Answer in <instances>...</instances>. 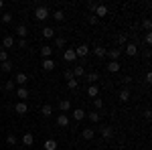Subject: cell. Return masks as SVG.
<instances>
[{
    "instance_id": "e575fe53",
    "label": "cell",
    "mask_w": 152,
    "mask_h": 150,
    "mask_svg": "<svg viewBox=\"0 0 152 150\" xmlns=\"http://www.w3.org/2000/svg\"><path fill=\"white\" fill-rule=\"evenodd\" d=\"M55 45H57L59 49H61V47H65V39H63V37H57V39H55Z\"/></svg>"
},
{
    "instance_id": "7a4b0ae2",
    "label": "cell",
    "mask_w": 152,
    "mask_h": 150,
    "mask_svg": "<svg viewBox=\"0 0 152 150\" xmlns=\"http://www.w3.org/2000/svg\"><path fill=\"white\" fill-rule=\"evenodd\" d=\"M122 51H124L128 57H136V55H138V47L134 45V43H128V45H126V49H122Z\"/></svg>"
},
{
    "instance_id": "d590c367",
    "label": "cell",
    "mask_w": 152,
    "mask_h": 150,
    "mask_svg": "<svg viewBox=\"0 0 152 150\" xmlns=\"http://www.w3.org/2000/svg\"><path fill=\"white\" fill-rule=\"evenodd\" d=\"M6 142H8L10 146H14V144H16V136H14V134H8V138H6Z\"/></svg>"
},
{
    "instance_id": "f6af8a7d",
    "label": "cell",
    "mask_w": 152,
    "mask_h": 150,
    "mask_svg": "<svg viewBox=\"0 0 152 150\" xmlns=\"http://www.w3.org/2000/svg\"><path fill=\"white\" fill-rule=\"evenodd\" d=\"M18 47H20V49H24V47H26V41H24V39H20V41H18Z\"/></svg>"
},
{
    "instance_id": "7c38bea8",
    "label": "cell",
    "mask_w": 152,
    "mask_h": 150,
    "mask_svg": "<svg viewBox=\"0 0 152 150\" xmlns=\"http://www.w3.org/2000/svg\"><path fill=\"white\" fill-rule=\"evenodd\" d=\"M102 136H104L105 140L112 138V136H114V128H112V126H104V128H102Z\"/></svg>"
},
{
    "instance_id": "ab89813d",
    "label": "cell",
    "mask_w": 152,
    "mask_h": 150,
    "mask_svg": "<svg viewBox=\"0 0 152 150\" xmlns=\"http://www.w3.org/2000/svg\"><path fill=\"white\" fill-rule=\"evenodd\" d=\"M87 20H89V24H95V23H97V16L91 14V16H87Z\"/></svg>"
},
{
    "instance_id": "4316f807",
    "label": "cell",
    "mask_w": 152,
    "mask_h": 150,
    "mask_svg": "<svg viewBox=\"0 0 152 150\" xmlns=\"http://www.w3.org/2000/svg\"><path fill=\"white\" fill-rule=\"evenodd\" d=\"M10 20H12V14H10V12H4V14H2V18H0V23H2V24H8Z\"/></svg>"
},
{
    "instance_id": "d6986e66",
    "label": "cell",
    "mask_w": 152,
    "mask_h": 150,
    "mask_svg": "<svg viewBox=\"0 0 152 150\" xmlns=\"http://www.w3.org/2000/svg\"><path fill=\"white\" fill-rule=\"evenodd\" d=\"M41 114H43V118H49V116L53 114V108H51L49 104H45L43 108H41Z\"/></svg>"
},
{
    "instance_id": "7bdbcfd3",
    "label": "cell",
    "mask_w": 152,
    "mask_h": 150,
    "mask_svg": "<svg viewBox=\"0 0 152 150\" xmlns=\"http://www.w3.org/2000/svg\"><path fill=\"white\" fill-rule=\"evenodd\" d=\"M95 6H97V4H95V2H89V4H87V8H89V10H91V14H94V10H95Z\"/></svg>"
},
{
    "instance_id": "3957f363",
    "label": "cell",
    "mask_w": 152,
    "mask_h": 150,
    "mask_svg": "<svg viewBox=\"0 0 152 150\" xmlns=\"http://www.w3.org/2000/svg\"><path fill=\"white\" fill-rule=\"evenodd\" d=\"M75 55L77 57H87L89 55V45H79L75 49Z\"/></svg>"
},
{
    "instance_id": "603a6c76",
    "label": "cell",
    "mask_w": 152,
    "mask_h": 150,
    "mask_svg": "<svg viewBox=\"0 0 152 150\" xmlns=\"http://www.w3.org/2000/svg\"><path fill=\"white\" fill-rule=\"evenodd\" d=\"M14 33H16V35H18V37H23V39H24V37H26V26H24V24H18Z\"/></svg>"
},
{
    "instance_id": "5b68a950",
    "label": "cell",
    "mask_w": 152,
    "mask_h": 150,
    "mask_svg": "<svg viewBox=\"0 0 152 150\" xmlns=\"http://www.w3.org/2000/svg\"><path fill=\"white\" fill-rule=\"evenodd\" d=\"M2 45H4V51H6V49H12V47H14V37L6 35L4 39H2Z\"/></svg>"
},
{
    "instance_id": "7402d4cb",
    "label": "cell",
    "mask_w": 152,
    "mask_h": 150,
    "mask_svg": "<svg viewBox=\"0 0 152 150\" xmlns=\"http://www.w3.org/2000/svg\"><path fill=\"white\" fill-rule=\"evenodd\" d=\"M73 118H75V122H79V120H83V118H85V112H83L81 108H77V110L73 112Z\"/></svg>"
},
{
    "instance_id": "52a82bcc",
    "label": "cell",
    "mask_w": 152,
    "mask_h": 150,
    "mask_svg": "<svg viewBox=\"0 0 152 150\" xmlns=\"http://www.w3.org/2000/svg\"><path fill=\"white\" fill-rule=\"evenodd\" d=\"M81 136H83V140H94L95 130L94 128H85V130H81Z\"/></svg>"
},
{
    "instance_id": "277c9868",
    "label": "cell",
    "mask_w": 152,
    "mask_h": 150,
    "mask_svg": "<svg viewBox=\"0 0 152 150\" xmlns=\"http://www.w3.org/2000/svg\"><path fill=\"white\" fill-rule=\"evenodd\" d=\"M14 112H16V114H20V116H24L26 112H28V105H26V102H18V104L14 105Z\"/></svg>"
},
{
    "instance_id": "1f68e13d",
    "label": "cell",
    "mask_w": 152,
    "mask_h": 150,
    "mask_svg": "<svg viewBox=\"0 0 152 150\" xmlns=\"http://www.w3.org/2000/svg\"><path fill=\"white\" fill-rule=\"evenodd\" d=\"M4 61H8V51L0 49V63H4Z\"/></svg>"
},
{
    "instance_id": "b9f144b4",
    "label": "cell",
    "mask_w": 152,
    "mask_h": 150,
    "mask_svg": "<svg viewBox=\"0 0 152 150\" xmlns=\"http://www.w3.org/2000/svg\"><path fill=\"white\" fill-rule=\"evenodd\" d=\"M144 29H146V31H150V29H152V23H150V20H148V18L144 20Z\"/></svg>"
},
{
    "instance_id": "4fadbf2b",
    "label": "cell",
    "mask_w": 152,
    "mask_h": 150,
    "mask_svg": "<svg viewBox=\"0 0 152 150\" xmlns=\"http://www.w3.org/2000/svg\"><path fill=\"white\" fill-rule=\"evenodd\" d=\"M26 81H28L26 73H16V77H14V83H18V85H24Z\"/></svg>"
},
{
    "instance_id": "f546056e",
    "label": "cell",
    "mask_w": 152,
    "mask_h": 150,
    "mask_svg": "<svg viewBox=\"0 0 152 150\" xmlns=\"http://www.w3.org/2000/svg\"><path fill=\"white\" fill-rule=\"evenodd\" d=\"M53 18H55L57 23H61V20L65 18V14H63V10H55V14H53Z\"/></svg>"
},
{
    "instance_id": "9c48e42d",
    "label": "cell",
    "mask_w": 152,
    "mask_h": 150,
    "mask_svg": "<svg viewBox=\"0 0 152 150\" xmlns=\"http://www.w3.org/2000/svg\"><path fill=\"white\" fill-rule=\"evenodd\" d=\"M23 144L24 146H33V144H35V136H33L31 132H26V134L23 136Z\"/></svg>"
},
{
    "instance_id": "30bf717a",
    "label": "cell",
    "mask_w": 152,
    "mask_h": 150,
    "mask_svg": "<svg viewBox=\"0 0 152 150\" xmlns=\"http://www.w3.org/2000/svg\"><path fill=\"white\" fill-rule=\"evenodd\" d=\"M57 126H61V128L69 126V118H67L65 114H59V116H57Z\"/></svg>"
},
{
    "instance_id": "8fae6325",
    "label": "cell",
    "mask_w": 152,
    "mask_h": 150,
    "mask_svg": "<svg viewBox=\"0 0 152 150\" xmlns=\"http://www.w3.org/2000/svg\"><path fill=\"white\" fill-rule=\"evenodd\" d=\"M69 110H71L69 100H61V102H59V112H69Z\"/></svg>"
},
{
    "instance_id": "e0dca14e",
    "label": "cell",
    "mask_w": 152,
    "mask_h": 150,
    "mask_svg": "<svg viewBox=\"0 0 152 150\" xmlns=\"http://www.w3.org/2000/svg\"><path fill=\"white\" fill-rule=\"evenodd\" d=\"M73 73V77L77 79V77H83V73H85V69H83V65H75V69L71 71Z\"/></svg>"
},
{
    "instance_id": "4dcf8cb0",
    "label": "cell",
    "mask_w": 152,
    "mask_h": 150,
    "mask_svg": "<svg viewBox=\"0 0 152 150\" xmlns=\"http://www.w3.org/2000/svg\"><path fill=\"white\" fill-rule=\"evenodd\" d=\"M97 79H99V75H97L95 71H91V73L87 75V81H91V85H94V81H97Z\"/></svg>"
},
{
    "instance_id": "6da1fadb",
    "label": "cell",
    "mask_w": 152,
    "mask_h": 150,
    "mask_svg": "<svg viewBox=\"0 0 152 150\" xmlns=\"http://www.w3.org/2000/svg\"><path fill=\"white\" fill-rule=\"evenodd\" d=\"M35 18H37V20H45V18H49L47 6H37V8H35Z\"/></svg>"
},
{
    "instance_id": "836d02e7",
    "label": "cell",
    "mask_w": 152,
    "mask_h": 150,
    "mask_svg": "<svg viewBox=\"0 0 152 150\" xmlns=\"http://www.w3.org/2000/svg\"><path fill=\"white\" fill-rule=\"evenodd\" d=\"M87 116H89V120H91L94 124H97V122H99V114H95V112H91V114H87Z\"/></svg>"
},
{
    "instance_id": "ba28073f",
    "label": "cell",
    "mask_w": 152,
    "mask_h": 150,
    "mask_svg": "<svg viewBox=\"0 0 152 150\" xmlns=\"http://www.w3.org/2000/svg\"><path fill=\"white\" fill-rule=\"evenodd\" d=\"M94 12H95L97 18H99V16H105V14H107V6H105V4H97Z\"/></svg>"
},
{
    "instance_id": "60d3db41",
    "label": "cell",
    "mask_w": 152,
    "mask_h": 150,
    "mask_svg": "<svg viewBox=\"0 0 152 150\" xmlns=\"http://www.w3.org/2000/svg\"><path fill=\"white\" fill-rule=\"evenodd\" d=\"M65 79H67V81H71V79H75V77H73V73H71L69 69L65 71Z\"/></svg>"
},
{
    "instance_id": "8d00e7d4",
    "label": "cell",
    "mask_w": 152,
    "mask_h": 150,
    "mask_svg": "<svg viewBox=\"0 0 152 150\" xmlns=\"http://www.w3.org/2000/svg\"><path fill=\"white\" fill-rule=\"evenodd\" d=\"M67 87H69V89H77V79H71V81H67Z\"/></svg>"
},
{
    "instance_id": "9a60e30c",
    "label": "cell",
    "mask_w": 152,
    "mask_h": 150,
    "mask_svg": "<svg viewBox=\"0 0 152 150\" xmlns=\"http://www.w3.org/2000/svg\"><path fill=\"white\" fill-rule=\"evenodd\" d=\"M51 53H53V49L47 45H43L41 47V55H43V59H51Z\"/></svg>"
},
{
    "instance_id": "484cf974",
    "label": "cell",
    "mask_w": 152,
    "mask_h": 150,
    "mask_svg": "<svg viewBox=\"0 0 152 150\" xmlns=\"http://www.w3.org/2000/svg\"><path fill=\"white\" fill-rule=\"evenodd\" d=\"M53 35H55V31H53L51 26H45V29H43V37H45V39H51Z\"/></svg>"
},
{
    "instance_id": "44dd1931",
    "label": "cell",
    "mask_w": 152,
    "mask_h": 150,
    "mask_svg": "<svg viewBox=\"0 0 152 150\" xmlns=\"http://www.w3.org/2000/svg\"><path fill=\"white\" fill-rule=\"evenodd\" d=\"M94 53L97 55V57H105V53H107V49H105V47H102V45H97V47L94 49Z\"/></svg>"
},
{
    "instance_id": "83f0119b",
    "label": "cell",
    "mask_w": 152,
    "mask_h": 150,
    "mask_svg": "<svg viewBox=\"0 0 152 150\" xmlns=\"http://www.w3.org/2000/svg\"><path fill=\"white\" fill-rule=\"evenodd\" d=\"M0 69L4 71V73H8V71L12 69V63H10V61H4V63H0Z\"/></svg>"
},
{
    "instance_id": "ac0fdd59",
    "label": "cell",
    "mask_w": 152,
    "mask_h": 150,
    "mask_svg": "<svg viewBox=\"0 0 152 150\" xmlns=\"http://www.w3.org/2000/svg\"><path fill=\"white\" fill-rule=\"evenodd\" d=\"M63 57H65V61H75V57H77V55H75V49H67Z\"/></svg>"
},
{
    "instance_id": "74e56055",
    "label": "cell",
    "mask_w": 152,
    "mask_h": 150,
    "mask_svg": "<svg viewBox=\"0 0 152 150\" xmlns=\"http://www.w3.org/2000/svg\"><path fill=\"white\" fill-rule=\"evenodd\" d=\"M94 105H95V108H97V110H102V108H104V102H102V100H99V97H95Z\"/></svg>"
},
{
    "instance_id": "ffe728a7",
    "label": "cell",
    "mask_w": 152,
    "mask_h": 150,
    "mask_svg": "<svg viewBox=\"0 0 152 150\" xmlns=\"http://www.w3.org/2000/svg\"><path fill=\"white\" fill-rule=\"evenodd\" d=\"M16 95H18V100H20V102H24V100L28 97V89H26V87H20V89L16 91Z\"/></svg>"
},
{
    "instance_id": "ee69618b",
    "label": "cell",
    "mask_w": 152,
    "mask_h": 150,
    "mask_svg": "<svg viewBox=\"0 0 152 150\" xmlns=\"http://www.w3.org/2000/svg\"><path fill=\"white\" fill-rule=\"evenodd\" d=\"M146 45H152V35H150V33L146 35Z\"/></svg>"
},
{
    "instance_id": "cb8c5ba5",
    "label": "cell",
    "mask_w": 152,
    "mask_h": 150,
    "mask_svg": "<svg viewBox=\"0 0 152 150\" xmlns=\"http://www.w3.org/2000/svg\"><path fill=\"white\" fill-rule=\"evenodd\" d=\"M43 146H45V150H57V142L55 140H47Z\"/></svg>"
},
{
    "instance_id": "2e32d148",
    "label": "cell",
    "mask_w": 152,
    "mask_h": 150,
    "mask_svg": "<svg viewBox=\"0 0 152 150\" xmlns=\"http://www.w3.org/2000/svg\"><path fill=\"white\" fill-rule=\"evenodd\" d=\"M107 71H110V73H118V71H120V63H118V61H110V63H107Z\"/></svg>"
},
{
    "instance_id": "d6a6232c",
    "label": "cell",
    "mask_w": 152,
    "mask_h": 150,
    "mask_svg": "<svg viewBox=\"0 0 152 150\" xmlns=\"http://www.w3.org/2000/svg\"><path fill=\"white\" fill-rule=\"evenodd\" d=\"M118 43H120V45H124V43H128V35H126V33H122V35H118Z\"/></svg>"
},
{
    "instance_id": "8992f818",
    "label": "cell",
    "mask_w": 152,
    "mask_h": 150,
    "mask_svg": "<svg viewBox=\"0 0 152 150\" xmlns=\"http://www.w3.org/2000/svg\"><path fill=\"white\" fill-rule=\"evenodd\" d=\"M122 53H124V51H122V49H110V51H107V53H105V55H107V57L112 59V61H118V57H120V55H122Z\"/></svg>"
},
{
    "instance_id": "bcb514c9",
    "label": "cell",
    "mask_w": 152,
    "mask_h": 150,
    "mask_svg": "<svg viewBox=\"0 0 152 150\" xmlns=\"http://www.w3.org/2000/svg\"><path fill=\"white\" fill-rule=\"evenodd\" d=\"M0 8H2V2H0Z\"/></svg>"
},
{
    "instance_id": "f35d334b",
    "label": "cell",
    "mask_w": 152,
    "mask_h": 150,
    "mask_svg": "<svg viewBox=\"0 0 152 150\" xmlns=\"http://www.w3.org/2000/svg\"><path fill=\"white\" fill-rule=\"evenodd\" d=\"M14 85H16L14 81H6V85H4V87H6L8 91H12V89H14Z\"/></svg>"
},
{
    "instance_id": "d4e9b609",
    "label": "cell",
    "mask_w": 152,
    "mask_h": 150,
    "mask_svg": "<svg viewBox=\"0 0 152 150\" xmlns=\"http://www.w3.org/2000/svg\"><path fill=\"white\" fill-rule=\"evenodd\" d=\"M97 93H99V89H97V85H89V87H87V95H89V97H95Z\"/></svg>"
},
{
    "instance_id": "5bb4252c",
    "label": "cell",
    "mask_w": 152,
    "mask_h": 150,
    "mask_svg": "<svg viewBox=\"0 0 152 150\" xmlns=\"http://www.w3.org/2000/svg\"><path fill=\"white\" fill-rule=\"evenodd\" d=\"M43 69H45V71H53V69H55L53 59H43Z\"/></svg>"
},
{
    "instance_id": "f1b7e54d",
    "label": "cell",
    "mask_w": 152,
    "mask_h": 150,
    "mask_svg": "<svg viewBox=\"0 0 152 150\" xmlns=\"http://www.w3.org/2000/svg\"><path fill=\"white\" fill-rule=\"evenodd\" d=\"M128 100H130V91H128V89H122V93H120V102H124V104H126Z\"/></svg>"
}]
</instances>
